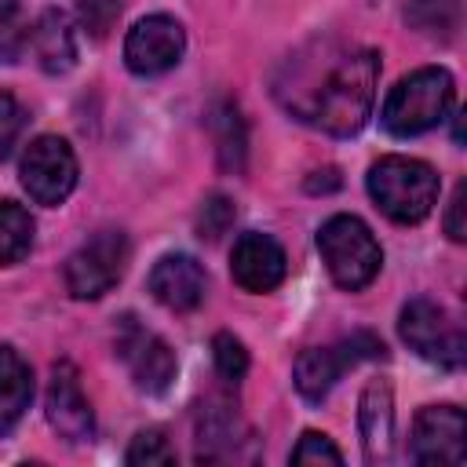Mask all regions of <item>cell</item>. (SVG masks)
I'll use <instances>...</instances> for the list:
<instances>
[{"label": "cell", "instance_id": "obj_1", "mask_svg": "<svg viewBox=\"0 0 467 467\" xmlns=\"http://www.w3.org/2000/svg\"><path fill=\"white\" fill-rule=\"evenodd\" d=\"M376 80L379 55L368 47L296 55L288 62V77L277 80V99L288 113L328 135H354L372 113Z\"/></svg>", "mask_w": 467, "mask_h": 467}, {"label": "cell", "instance_id": "obj_2", "mask_svg": "<svg viewBox=\"0 0 467 467\" xmlns=\"http://www.w3.org/2000/svg\"><path fill=\"white\" fill-rule=\"evenodd\" d=\"M368 197L376 208L401 226H412L431 215L438 204V171L416 157H379L368 168Z\"/></svg>", "mask_w": 467, "mask_h": 467}, {"label": "cell", "instance_id": "obj_3", "mask_svg": "<svg viewBox=\"0 0 467 467\" xmlns=\"http://www.w3.org/2000/svg\"><path fill=\"white\" fill-rule=\"evenodd\" d=\"M452 95H456V88H452L449 69H441V66H423V69L401 77V80L390 88L379 120H383V128H387L390 135H398V139L423 135V131H431L434 124L445 120V113H449V106H452Z\"/></svg>", "mask_w": 467, "mask_h": 467}, {"label": "cell", "instance_id": "obj_4", "mask_svg": "<svg viewBox=\"0 0 467 467\" xmlns=\"http://www.w3.org/2000/svg\"><path fill=\"white\" fill-rule=\"evenodd\" d=\"M317 248L332 281L347 292H361L365 285H372L383 266V248L358 215H332L317 230Z\"/></svg>", "mask_w": 467, "mask_h": 467}, {"label": "cell", "instance_id": "obj_5", "mask_svg": "<svg viewBox=\"0 0 467 467\" xmlns=\"http://www.w3.org/2000/svg\"><path fill=\"white\" fill-rule=\"evenodd\" d=\"M128 266V237L120 230L91 234L69 259H66V292L73 299H102Z\"/></svg>", "mask_w": 467, "mask_h": 467}, {"label": "cell", "instance_id": "obj_6", "mask_svg": "<svg viewBox=\"0 0 467 467\" xmlns=\"http://www.w3.org/2000/svg\"><path fill=\"white\" fill-rule=\"evenodd\" d=\"M22 186L44 208L62 204L77 186V157L69 142L58 135H36L22 153Z\"/></svg>", "mask_w": 467, "mask_h": 467}, {"label": "cell", "instance_id": "obj_7", "mask_svg": "<svg viewBox=\"0 0 467 467\" xmlns=\"http://www.w3.org/2000/svg\"><path fill=\"white\" fill-rule=\"evenodd\" d=\"M398 332L401 339L427 361L441 365V368H460L463 361V332L449 321V314L431 303V299H409L401 306V317H398Z\"/></svg>", "mask_w": 467, "mask_h": 467}, {"label": "cell", "instance_id": "obj_8", "mask_svg": "<svg viewBox=\"0 0 467 467\" xmlns=\"http://www.w3.org/2000/svg\"><path fill=\"white\" fill-rule=\"evenodd\" d=\"M117 358L128 365L135 387L146 394H164L175 379V368H179L171 347L157 332L139 325L131 314H124L117 325Z\"/></svg>", "mask_w": 467, "mask_h": 467}, {"label": "cell", "instance_id": "obj_9", "mask_svg": "<svg viewBox=\"0 0 467 467\" xmlns=\"http://www.w3.org/2000/svg\"><path fill=\"white\" fill-rule=\"evenodd\" d=\"M186 33L171 15H146L124 36V62L135 77H161L179 66Z\"/></svg>", "mask_w": 467, "mask_h": 467}, {"label": "cell", "instance_id": "obj_10", "mask_svg": "<svg viewBox=\"0 0 467 467\" xmlns=\"http://www.w3.org/2000/svg\"><path fill=\"white\" fill-rule=\"evenodd\" d=\"M409 456L416 463H463L467 420L456 405H423L412 420Z\"/></svg>", "mask_w": 467, "mask_h": 467}, {"label": "cell", "instance_id": "obj_11", "mask_svg": "<svg viewBox=\"0 0 467 467\" xmlns=\"http://www.w3.org/2000/svg\"><path fill=\"white\" fill-rule=\"evenodd\" d=\"M47 423L55 427L58 438L80 445L91 441L95 434V412L91 401L80 390V376L69 361H55L51 368V383H47Z\"/></svg>", "mask_w": 467, "mask_h": 467}, {"label": "cell", "instance_id": "obj_12", "mask_svg": "<svg viewBox=\"0 0 467 467\" xmlns=\"http://www.w3.org/2000/svg\"><path fill=\"white\" fill-rule=\"evenodd\" d=\"M285 270H288L285 248H281L270 234L248 230V234H241V237L234 241L230 274H234V281H237L244 292H274V288L285 281Z\"/></svg>", "mask_w": 467, "mask_h": 467}, {"label": "cell", "instance_id": "obj_13", "mask_svg": "<svg viewBox=\"0 0 467 467\" xmlns=\"http://www.w3.org/2000/svg\"><path fill=\"white\" fill-rule=\"evenodd\" d=\"M150 285V296L175 310V314H190L201 306L204 299V288H208V277H204V266L193 259V255H182V252H171V255H161L146 277Z\"/></svg>", "mask_w": 467, "mask_h": 467}, {"label": "cell", "instance_id": "obj_14", "mask_svg": "<svg viewBox=\"0 0 467 467\" xmlns=\"http://www.w3.org/2000/svg\"><path fill=\"white\" fill-rule=\"evenodd\" d=\"M358 427H361V445L372 463L390 460L394 449V398L387 379H372L361 390V409H358Z\"/></svg>", "mask_w": 467, "mask_h": 467}, {"label": "cell", "instance_id": "obj_15", "mask_svg": "<svg viewBox=\"0 0 467 467\" xmlns=\"http://www.w3.org/2000/svg\"><path fill=\"white\" fill-rule=\"evenodd\" d=\"M350 365H354V361H350V354H347L343 343H339V347H314V350H303V354L296 358V390H299L310 405H317V401L328 398V390L336 387V379H339Z\"/></svg>", "mask_w": 467, "mask_h": 467}, {"label": "cell", "instance_id": "obj_16", "mask_svg": "<svg viewBox=\"0 0 467 467\" xmlns=\"http://www.w3.org/2000/svg\"><path fill=\"white\" fill-rule=\"evenodd\" d=\"M33 401V372L15 347H0V438L15 431Z\"/></svg>", "mask_w": 467, "mask_h": 467}, {"label": "cell", "instance_id": "obj_17", "mask_svg": "<svg viewBox=\"0 0 467 467\" xmlns=\"http://www.w3.org/2000/svg\"><path fill=\"white\" fill-rule=\"evenodd\" d=\"M33 51H36V62L47 69V73H66L73 62H77V36H73V22L69 15L62 11H44L40 22L33 26Z\"/></svg>", "mask_w": 467, "mask_h": 467}, {"label": "cell", "instance_id": "obj_18", "mask_svg": "<svg viewBox=\"0 0 467 467\" xmlns=\"http://www.w3.org/2000/svg\"><path fill=\"white\" fill-rule=\"evenodd\" d=\"M237 434H241V420L230 405L223 401H208L201 405L197 416V456L201 460H219V456H237Z\"/></svg>", "mask_w": 467, "mask_h": 467}, {"label": "cell", "instance_id": "obj_19", "mask_svg": "<svg viewBox=\"0 0 467 467\" xmlns=\"http://www.w3.org/2000/svg\"><path fill=\"white\" fill-rule=\"evenodd\" d=\"M33 244V219L22 204L0 201V266L18 263Z\"/></svg>", "mask_w": 467, "mask_h": 467}, {"label": "cell", "instance_id": "obj_20", "mask_svg": "<svg viewBox=\"0 0 467 467\" xmlns=\"http://www.w3.org/2000/svg\"><path fill=\"white\" fill-rule=\"evenodd\" d=\"M212 128H215V142H219L223 164H226V168H241V161H244V124H241L237 106L223 102V106L212 113Z\"/></svg>", "mask_w": 467, "mask_h": 467}, {"label": "cell", "instance_id": "obj_21", "mask_svg": "<svg viewBox=\"0 0 467 467\" xmlns=\"http://www.w3.org/2000/svg\"><path fill=\"white\" fill-rule=\"evenodd\" d=\"M29 36L33 33H29V18H26L22 4L18 0H4L0 4V58L15 62L26 51Z\"/></svg>", "mask_w": 467, "mask_h": 467}, {"label": "cell", "instance_id": "obj_22", "mask_svg": "<svg viewBox=\"0 0 467 467\" xmlns=\"http://www.w3.org/2000/svg\"><path fill=\"white\" fill-rule=\"evenodd\" d=\"M124 460L131 467H164V463H175V449L168 445V438L161 431H139L131 438Z\"/></svg>", "mask_w": 467, "mask_h": 467}, {"label": "cell", "instance_id": "obj_23", "mask_svg": "<svg viewBox=\"0 0 467 467\" xmlns=\"http://www.w3.org/2000/svg\"><path fill=\"white\" fill-rule=\"evenodd\" d=\"M212 358H215V372L223 379H230V383L244 379V372H248V350H244V343L237 336L219 332L212 339Z\"/></svg>", "mask_w": 467, "mask_h": 467}, {"label": "cell", "instance_id": "obj_24", "mask_svg": "<svg viewBox=\"0 0 467 467\" xmlns=\"http://www.w3.org/2000/svg\"><path fill=\"white\" fill-rule=\"evenodd\" d=\"M230 223H234V204H230V197H223V193H212V197L201 204V212H197V234H201L204 241H219V237L230 230Z\"/></svg>", "mask_w": 467, "mask_h": 467}, {"label": "cell", "instance_id": "obj_25", "mask_svg": "<svg viewBox=\"0 0 467 467\" xmlns=\"http://www.w3.org/2000/svg\"><path fill=\"white\" fill-rule=\"evenodd\" d=\"M292 463H343V452L332 445L328 434H317V431H303V438L296 441L292 449Z\"/></svg>", "mask_w": 467, "mask_h": 467}, {"label": "cell", "instance_id": "obj_26", "mask_svg": "<svg viewBox=\"0 0 467 467\" xmlns=\"http://www.w3.org/2000/svg\"><path fill=\"white\" fill-rule=\"evenodd\" d=\"M22 128H26V109H22V102H18L15 95L0 91V161H7V153L15 150Z\"/></svg>", "mask_w": 467, "mask_h": 467}, {"label": "cell", "instance_id": "obj_27", "mask_svg": "<svg viewBox=\"0 0 467 467\" xmlns=\"http://www.w3.org/2000/svg\"><path fill=\"white\" fill-rule=\"evenodd\" d=\"M80 15H84V26L95 36H102L109 22L120 15V0H80Z\"/></svg>", "mask_w": 467, "mask_h": 467}, {"label": "cell", "instance_id": "obj_28", "mask_svg": "<svg viewBox=\"0 0 467 467\" xmlns=\"http://www.w3.org/2000/svg\"><path fill=\"white\" fill-rule=\"evenodd\" d=\"M467 201V186L460 182L456 186V193H452V201H449V215H445V234L452 237V241H463L467 237V226H463V204Z\"/></svg>", "mask_w": 467, "mask_h": 467}]
</instances>
